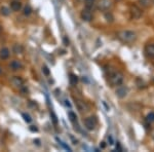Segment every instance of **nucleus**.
Masks as SVG:
<instances>
[{
    "label": "nucleus",
    "mask_w": 154,
    "mask_h": 152,
    "mask_svg": "<svg viewBox=\"0 0 154 152\" xmlns=\"http://www.w3.org/2000/svg\"><path fill=\"white\" fill-rule=\"evenodd\" d=\"M108 81L111 86H118L123 82V74L119 71H110L108 74Z\"/></svg>",
    "instance_id": "obj_1"
},
{
    "label": "nucleus",
    "mask_w": 154,
    "mask_h": 152,
    "mask_svg": "<svg viewBox=\"0 0 154 152\" xmlns=\"http://www.w3.org/2000/svg\"><path fill=\"white\" fill-rule=\"evenodd\" d=\"M117 37L123 43H133L137 39V34L135 32H133V31L126 30V31H120L117 34Z\"/></svg>",
    "instance_id": "obj_2"
},
{
    "label": "nucleus",
    "mask_w": 154,
    "mask_h": 152,
    "mask_svg": "<svg viewBox=\"0 0 154 152\" xmlns=\"http://www.w3.org/2000/svg\"><path fill=\"white\" fill-rule=\"evenodd\" d=\"M84 126L88 131H93L96 129V126H98V119L96 116H88L83 120Z\"/></svg>",
    "instance_id": "obj_3"
},
{
    "label": "nucleus",
    "mask_w": 154,
    "mask_h": 152,
    "mask_svg": "<svg viewBox=\"0 0 154 152\" xmlns=\"http://www.w3.org/2000/svg\"><path fill=\"white\" fill-rule=\"evenodd\" d=\"M12 84L15 88H19V89H23L25 88V81L22 77L20 76H13L12 78Z\"/></svg>",
    "instance_id": "obj_4"
},
{
    "label": "nucleus",
    "mask_w": 154,
    "mask_h": 152,
    "mask_svg": "<svg viewBox=\"0 0 154 152\" xmlns=\"http://www.w3.org/2000/svg\"><path fill=\"white\" fill-rule=\"evenodd\" d=\"M116 96H117L119 99H123V98H126V96H128V88H126L124 86H118L117 88H116V91H115Z\"/></svg>",
    "instance_id": "obj_5"
},
{
    "label": "nucleus",
    "mask_w": 154,
    "mask_h": 152,
    "mask_svg": "<svg viewBox=\"0 0 154 152\" xmlns=\"http://www.w3.org/2000/svg\"><path fill=\"white\" fill-rule=\"evenodd\" d=\"M112 6V1L111 0H99L98 3V8L101 10H108Z\"/></svg>",
    "instance_id": "obj_6"
},
{
    "label": "nucleus",
    "mask_w": 154,
    "mask_h": 152,
    "mask_svg": "<svg viewBox=\"0 0 154 152\" xmlns=\"http://www.w3.org/2000/svg\"><path fill=\"white\" fill-rule=\"evenodd\" d=\"M9 68L12 71H19L24 68V65L20 60H13L9 63Z\"/></svg>",
    "instance_id": "obj_7"
},
{
    "label": "nucleus",
    "mask_w": 154,
    "mask_h": 152,
    "mask_svg": "<svg viewBox=\"0 0 154 152\" xmlns=\"http://www.w3.org/2000/svg\"><path fill=\"white\" fill-rule=\"evenodd\" d=\"M80 17L84 22H91L93 20V13H91L90 8H84L80 13Z\"/></svg>",
    "instance_id": "obj_8"
},
{
    "label": "nucleus",
    "mask_w": 154,
    "mask_h": 152,
    "mask_svg": "<svg viewBox=\"0 0 154 152\" xmlns=\"http://www.w3.org/2000/svg\"><path fill=\"white\" fill-rule=\"evenodd\" d=\"M131 17H133L134 19H139V18L142 15V10H140L137 5H131Z\"/></svg>",
    "instance_id": "obj_9"
},
{
    "label": "nucleus",
    "mask_w": 154,
    "mask_h": 152,
    "mask_svg": "<svg viewBox=\"0 0 154 152\" xmlns=\"http://www.w3.org/2000/svg\"><path fill=\"white\" fill-rule=\"evenodd\" d=\"M145 55L148 58H154V43H149L145 46Z\"/></svg>",
    "instance_id": "obj_10"
},
{
    "label": "nucleus",
    "mask_w": 154,
    "mask_h": 152,
    "mask_svg": "<svg viewBox=\"0 0 154 152\" xmlns=\"http://www.w3.org/2000/svg\"><path fill=\"white\" fill-rule=\"evenodd\" d=\"M22 7H23V4L19 0H13V1L10 2V10H13V12H20Z\"/></svg>",
    "instance_id": "obj_11"
},
{
    "label": "nucleus",
    "mask_w": 154,
    "mask_h": 152,
    "mask_svg": "<svg viewBox=\"0 0 154 152\" xmlns=\"http://www.w3.org/2000/svg\"><path fill=\"white\" fill-rule=\"evenodd\" d=\"M9 56H10V50L7 48H2L0 50V60L5 61V60H7L9 58Z\"/></svg>",
    "instance_id": "obj_12"
},
{
    "label": "nucleus",
    "mask_w": 154,
    "mask_h": 152,
    "mask_svg": "<svg viewBox=\"0 0 154 152\" xmlns=\"http://www.w3.org/2000/svg\"><path fill=\"white\" fill-rule=\"evenodd\" d=\"M75 104H76L78 110L80 111V112H84V111L88 110V105L85 104L83 101H80V100H76V102H75Z\"/></svg>",
    "instance_id": "obj_13"
},
{
    "label": "nucleus",
    "mask_w": 154,
    "mask_h": 152,
    "mask_svg": "<svg viewBox=\"0 0 154 152\" xmlns=\"http://www.w3.org/2000/svg\"><path fill=\"white\" fill-rule=\"evenodd\" d=\"M12 51L15 53V55H19V53H24V46L22 44H15L12 46Z\"/></svg>",
    "instance_id": "obj_14"
},
{
    "label": "nucleus",
    "mask_w": 154,
    "mask_h": 152,
    "mask_svg": "<svg viewBox=\"0 0 154 152\" xmlns=\"http://www.w3.org/2000/svg\"><path fill=\"white\" fill-rule=\"evenodd\" d=\"M69 81L72 86H76L78 82V77L75 74H70V77H69Z\"/></svg>",
    "instance_id": "obj_15"
},
{
    "label": "nucleus",
    "mask_w": 154,
    "mask_h": 152,
    "mask_svg": "<svg viewBox=\"0 0 154 152\" xmlns=\"http://www.w3.org/2000/svg\"><path fill=\"white\" fill-rule=\"evenodd\" d=\"M24 12H23V13H24V15H27V17H28V15H30L31 13H32V7H31L30 5H26L25 7H24Z\"/></svg>",
    "instance_id": "obj_16"
},
{
    "label": "nucleus",
    "mask_w": 154,
    "mask_h": 152,
    "mask_svg": "<svg viewBox=\"0 0 154 152\" xmlns=\"http://www.w3.org/2000/svg\"><path fill=\"white\" fill-rule=\"evenodd\" d=\"M0 13L3 15H10V10L7 7H5V6H3V7L0 8Z\"/></svg>",
    "instance_id": "obj_17"
},
{
    "label": "nucleus",
    "mask_w": 154,
    "mask_h": 152,
    "mask_svg": "<svg viewBox=\"0 0 154 152\" xmlns=\"http://www.w3.org/2000/svg\"><path fill=\"white\" fill-rule=\"evenodd\" d=\"M146 121L149 122V124H151V122L154 121V112H150V113L148 114V115H147Z\"/></svg>",
    "instance_id": "obj_18"
},
{
    "label": "nucleus",
    "mask_w": 154,
    "mask_h": 152,
    "mask_svg": "<svg viewBox=\"0 0 154 152\" xmlns=\"http://www.w3.org/2000/svg\"><path fill=\"white\" fill-rule=\"evenodd\" d=\"M85 1V6H86V8H91L93 7V4H95V1L96 0H84Z\"/></svg>",
    "instance_id": "obj_19"
},
{
    "label": "nucleus",
    "mask_w": 154,
    "mask_h": 152,
    "mask_svg": "<svg viewBox=\"0 0 154 152\" xmlns=\"http://www.w3.org/2000/svg\"><path fill=\"white\" fill-rule=\"evenodd\" d=\"M140 3H141L142 6H145V7H148L151 3V0H139Z\"/></svg>",
    "instance_id": "obj_20"
},
{
    "label": "nucleus",
    "mask_w": 154,
    "mask_h": 152,
    "mask_svg": "<svg viewBox=\"0 0 154 152\" xmlns=\"http://www.w3.org/2000/svg\"><path fill=\"white\" fill-rule=\"evenodd\" d=\"M23 117H24V120H25L26 122H31L32 121V118H31V116L29 115V114H26V113H23Z\"/></svg>",
    "instance_id": "obj_21"
},
{
    "label": "nucleus",
    "mask_w": 154,
    "mask_h": 152,
    "mask_svg": "<svg viewBox=\"0 0 154 152\" xmlns=\"http://www.w3.org/2000/svg\"><path fill=\"white\" fill-rule=\"evenodd\" d=\"M68 115H69V117H70V120H71V121H73V122L76 121V118H77V117H76V115H75L74 113H73V112H69Z\"/></svg>",
    "instance_id": "obj_22"
},
{
    "label": "nucleus",
    "mask_w": 154,
    "mask_h": 152,
    "mask_svg": "<svg viewBox=\"0 0 154 152\" xmlns=\"http://www.w3.org/2000/svg\"><path fill=\"white\" fill-rule=\"evenodd\" d=\"M43 70H44V72H45V74H46V75H47L48 73H50V71H48L47 67H45V66H44V67H43Z\"/></svg>",
    "instance_id": "obj_23"
},
{
    "label": "nucleus",
    "mask_w": 154,
    "mask_h": 152,
    "mask_svg": "<svg viewBox=\"0 0 154 152\" xmlns=\"http://www.w3.org/2000/svg\"><path fill=\"white\" fill-rule=\"evenodd\" d=\"M1 32H2V26L0 25V34H1Z\"/></svg>",
    "instance_id": "obj_24"
},
{
    "label": "nucleus",
    "mask_w": 154,
    "mask_h": 152,
    "mask_svg": "<svg viewBox=\"0 0 154 152\" xmlns=\"http://www.w3.org/2000/svg\"><path fill=\"white\" fill-rule=\"evenodd\" d=\"M0 73H1V67H0Z\"/></svg>",
    "instance_id": "obj_25"
}]
</instances>
